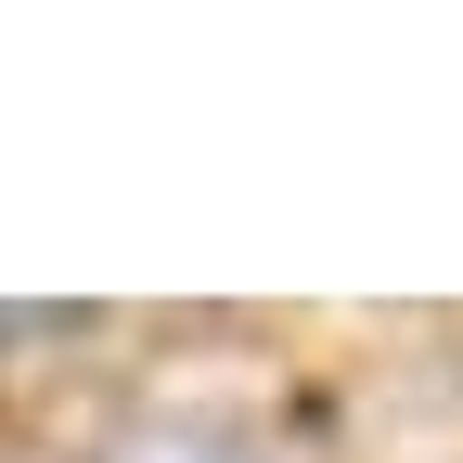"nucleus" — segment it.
<instances>
[{
  "mask_svg": "<svg viewBox=\"0 0 463 463\" xmlns=\"http://www.w3.org/2000/svg\"><path fill=\"white\" fill-rule=\"evenodd\" d=\"M116 463H258V450H232V438H194V425H167V438H129Z\"/></svg>",
  "mask_w": 463,
  "mask_h": 463,
  "instance_id": "nucleus-1",
  "label": "nucleus"
}]
</instances>
